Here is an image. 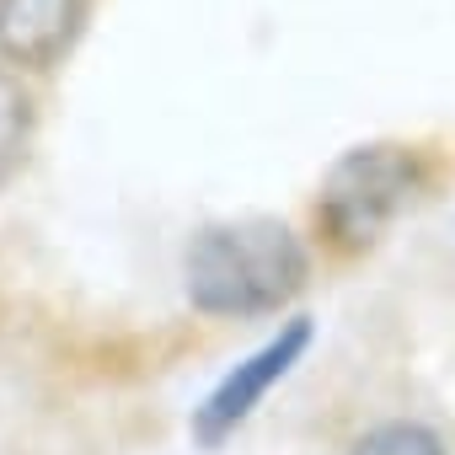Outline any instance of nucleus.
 I'll list each match as a JSON object with an SVG mask.
<instances>
[{
	"label": "nucleus",
	"mask_w": 455,
	"mask_h": 455,
	"mask_svg": "<svg viewBox=\"0 0 455 455\" xmlns=\"http://www.w3.org/2000/svg\"><path fill=\"white\" fill-rule=\"evenodd\" d=\"M92 0H0V60L22 70H54L81 28Z\"/></svg>",
	"instance_id": "20e7f679"
},
{
	"label": "nucleus",
	"mask_w": 455,
	"mask_h": 455,
	"mask_svg": "<svg viewBox=\"0 0 455 455\" xmlns=\"http://www.w3.org/2000/svg\"><path fill=\"white\" fill-rule=\"evenodd\" d=\"M28 145H33V97L12 70H0V188L22 172Z\"/></svg>",
	"instance_id": "39448f33"
},
{
	"label": "nucleus",
	"mask_w": 455,
	"mask_h": 455,
	"mask_svg": "<svg viewBox=\"0 0 455 455\" xmlns=\"http://www.w3.org/2000/svg\"><path fill=\"white\" fill-rule=\"evenodd\" d=\"M306 247L284 220H225L193 236L182 279L204 316H263L306 284Z\"/></svg>",
	"instance_id": "f257e3e1"
},
{
	"label": "nucleus",
	"mask_w": 455,
	"mask_h": 455,
	"mask_svg": "<svg viewBox=\"0 0 455 455\" xmlns=\"http://www.w3.org/2000/svg\"><path fill=\"white\" fill-rule=\"evenodd\" d=\"M354 455H444V444L423 423H380L354 444Z\"/></svg>",
	"instance_id": "423d86ee"
},
{
	"label": "nucleus",
	"mask_w": 455,
	"mask_h": 455,
	"mask_svg": "<svg viewBox=\"0 0 455 455\" xmlns=\"http://www.w3.org/2000/svg\"><path fill=\"white\" fill-rule=\"evenodd\" d=\"M306 343H311V322L295 316L274 343H263L252 359H242L231 375H225V380L193 407V439H198L204 450H214L220 439H231V434L258 412V402L295 370V359L306 354Z\"/></svg>",
	"instance_id": "7ed1b4c3"
},
{
	"label": "nucleus",
	"mask_w": 455,
	"mask_h": 455,
	"mask_svg": "<svg viewBox=\"0 0 455 455\" xmlns=\"http://www.w3.org/2000/svg\"><path fill=\"white\" fill-rule=\"evenodd\" d=\"M423 188V166L402 145H359L322 182V225L338 247H370Z\"/></svg>",
	"instance_id": "f03ea898"
}]
</instances>
